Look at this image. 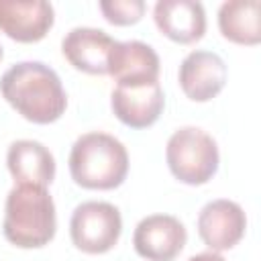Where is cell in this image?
Wrapping results in <instances>:
<instances>
[{"instance_id":"cell-1","label":"cell","mask_w":261,"mask_h":261,"mask_svg":"<svg viewBox=\"0 0 261 261\" xmlns=\"http://www.w3.org/2000/svg\"><path fill=\"white\" fill-rule=\"evenodd\" d=\"M2 98L29 122L51 124L67 108V96L57 71L41 61H20L0 77Z\"/></svg>"},{"instance_id":"cell-2","label":"cell","mask_w":261,"mask_h":261,"mask_svg":"<svg viewBox=\"0 0 261 261\" xmlns=\"http://www.w3.org/2000/svg\"><path fill=\"white\" fill-rule=\"evenodd\" d=\"M55 204L47 188L16 184L8 192L2 222L8 243L18 249H39L55 237Z\"/></svg>"},{"instance_id":"cell-3","label":"cell","mask_w":261,"mask_h":261,"mask_svg":"<svg viewBox=\"0 0 261 261\" xmlns=\"http://www.w3.org/2000/svg\"><path fill=\"white\" fill-rule=\"evenodd\" d=\"M69 173L86 190H114L128 173L126 147L108 133H86L71 145Z\"/></svg>"},{"instance_id":"cell-4","label":"cell","mask_w":261,"mask_h":261,"mask_svg":"<svg viewBox=\"0 0 261 261\" xmlns=\"http://www.w3.org/2000/svg\"><path fill=\"white\" fill-rule=\"evenodd\" d=\"M165 161L175 179L186 186L208 184L220 163L216 141L198 126L177 128L165 145Z\"/></svg>"},{"instance_id":"cell-5","label":"cell","mask_w":261,"mask_h":261,"mask_svg":"<svg viewBox=\"0 0 261 261\" xmlns=\"http://www.w3.org/2000/svg\"><path fill=\"white\" fill-rule=\"evenodd\" d=\"M122 218L110 202H82L73 208L69 220V237L75 249L88 255L108 253L120 239Z\"/></svg>"},{"instance_id":"cell-6","label":"cell","mask_w":261,"mask_h":261,"mask_svg":"<svg viewBox=\"0 0 261 261\" xmlns=\"http://www.w3.org/2000/svg\"><path fill=\"white\" fill-rule=\"evenodd\" d=\"M186 226L171 214L145 216L133 232V247L147 261H173L186 247Z\"/></svg>"},{"instance_id":"cell-7","label":"cell","mask_w":261,"mask_h":261,"mask_svg":"<svg viewBox=\"0 0 261 261\" xmlns=\"http://www.w3.org/2000/svg\"><path fill=\"white\" fill-rule=\"evenodd\" d=\"M245 210L232 200H212L198 214V234L202 243L214 253L232 249L245 237Z\"/></svg>"},{"instance_id":"cell-8","label":"cell","mask_w":261,"mask_h":261,"mask_svg":"<svg viewBox=\"0 0 261 261\" xmlns=\"http://www.w3.org/2000/svg\"><path fill=\"white\" fill-rule=\"evenodd\" d=\"M226 63L224 59L206 49H196L188 53L179 65L177 80L184 94L194 102H208L216 98L226 84Z\"/></svg>"},{"instance_id":"cell-9","label":"cell","mask_w":261,"mask_h":261,"mask_svg":"<svg viewBox=\"0 0 261 261\" xmlns=\"http://www.w3.org/2000/svg\"><path fill=\"white\" fill-rule=\"evenodd\" d=\"M114 116L130 128H147L157 122L165 106V94L159 82L116 86L110 94Z\"/></svg>"},{"instance_id":"cell-10","label":"cell","mask_w":261,"mask_h":261,"mask_svg":"<svg viewBox=\"0 0 261 261\" xmlns=\"http://www.w3.org/2000/svg\"><path fill=\"white\" fill-rule=\"evenodd\" d=\"M53 22V6L45 0H0V31L18 43L45 39Z\"/></svg>"},{"instance_id":"cell-11","label":"cell","mask_w":261,"mask_h":261,"mask_svg":"<svg viewBox=\"0 0 261 261\" xmlns=\"http://www.w3.org/2000/svg\"><path fill=\"white\" fill-rule=\"evenodd\" d=\"M116 41L102 29L75 27L63 37L61 51H63V57L75 69L90 75H104L108 73L110 53Z\"/></svg>"},{"instance_id":"cell-12","label":"cell","mask_w":261,"mask_h":261,"mask_svg":"<svg viewBox=\"0 0 261 261\" xmlns=\"http://www.w3.org/2000/svg\"><path fill=\"white\" fill-rule=\"evenodd\" d=\"M153 20L161 35L179 45L196 43L206 33V12L194 0H159L153 8Z\"/></svg>"},{"instance_id":"cell-13","label":"cell","mask_w":261,"mask_h":261,"mask_svg":"<svg viewBox=\"0 0 261 261\" xmlns=\"http://www.w3.org/2000/svg\"><path fill=\"white\" fill-rule=\"evenodd\" d=\"M108 75L114 77L116 86L159 82V55L143 41H116L110 53Z\"/></svg>"},{"instance_id":"cell-14","label":"cell","mask_w":261,"mask_h":261,"mask_svg":"<svg viewBox=\"0 0 261 261\" xmlns=\"http://www.w3.org/2000/svg\"><path fill=\"white\" fill-rule=\"evenodd\" d=\"M6 165L16 184L47 188L55 177V159L51 151L33 139L14 141L8 147Z\"/></svg>"},{"instance_id":"cell-15","label":"cell","mask_w":261,"mask_h":261,"mask_svg":"<svg viewBox=\"0 0 261 261\" xmlns=\"http://www.w3.org/2000/svg\"><path fill=\"white\" fill-rule=\"evenodd\" d=\"M261 4L257 0H230L218 10V29L224 39L237 45H257L261 41L259 24Z\"/></svg>"},{"instance_id":"cell-16","label":"cell","mask_w":261,"mask_h":261,"mask_svg":"<svg viewBox=\"0 0 261 261\" xmlns=\"http://www.w3.org/2000/svg\"><path fill=\"white\" fill-rule=\"evenodd\" d=\"M100 12L110 24L116 27H128L143 18L145 14V2L143 0H102Z\"/></svg>"},{"instance_id":"cell-17","label":"cell","mask_w":261,"mask_h":261,"mask_svg":"<svg viewBox=\"0 0 261 261\" xmlns=\"http://www.w3.org/2000/svg\"><path fill=\"white\" fill-rule=\"evenodd\" d=\"M188 261H226L222 255L214 253V251H206V253H198V255H192Z\"/></svg>"},{"instance_id":"cell-18","label":"cell","mask_w":261,"mask_h":261,"mask_svg":"<svg viewBox=\"0 0 261 261\" xmlns=\"http://www.w3.org/2000/svg\"><path fill=\"white\" fill-rule=\"evenodd\" d=\"M0 59H2V47H0Z\"/></svg>"}]
</instances>
